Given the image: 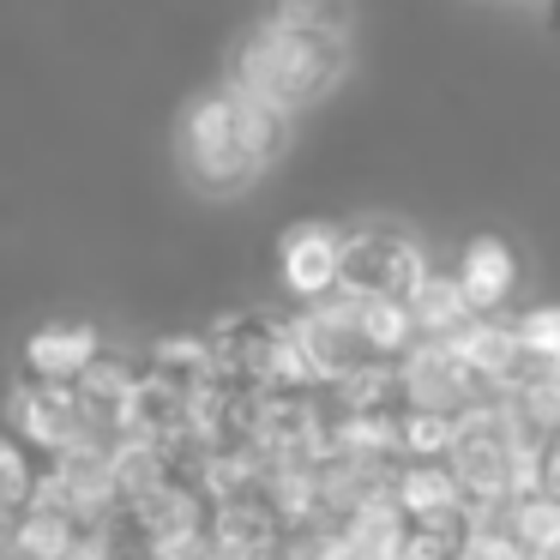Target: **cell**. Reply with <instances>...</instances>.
Segmentation results:
<instances>
[{"instance_id":"obj_1","label":"cell","mask_w":560,"mask_h":560,"mask_svg":"<svg viewBox=\"0 0 560 560\" xmlns=\"http://www.w3.org/2000/svg\"><path fill=\"white\" fill-rule=\"evenodd\" d=\"M283 145H290V115L235 85L194 97L182 109V127H175V158H182L187 182L206 187V194L247 187L283 158Z\"/></svg>"},{"instance_id":"obj_2","label":"cell","mask_w":560,"mask_h":560,"mask_svg":"<svg viewBox=\"0 0 560 560\" xmlns=\"http://www.w3.org/2000/svg\"><path fill=\"white\" fill-rule=\"evenodd\" d=\"M343 67H350V43L302 37V31H271L254 19V31L235 43L230 79H223V85L247 91V97L271 103V109H283L295 121V115L314 109V103L338 85Z\"/></svg>"},{"instance_id":"obj_3","label":"cell","mask_w":560,"mask_h":560,"mask_svg":"<svg viewBox=\"0 0 560 560\" xmlns=\"http://www.w3.org/2000/svg\"><path fill=\"white\" fill-rule=\"evenodd\" d=\"M428 278V254L398 223H350L343 230L338 295L350 302H410V290Z\"/></svg>"},{"instance_id":"obj_4","label":"cell","mask_w":560,"mask_h":560,"mask_svg":"<svg viewBox=\"0 0 560 560\" xmlns=\"http://www.w3.org/2000/svg\"><path fill=\"white\" fill-rule=\"evenodd\" d=\"M362 302H350V295H326V302H307L302 314L290 319L295 343H302L307 368H314L319 386H338V380H350L355 368H368L374 355H368L362 343Z\"/></svg>"},{"instance_id":"obj_5","label":"cell","mask_w":560,"mask_h":560,"mask_svg":"<svg viewBox=\"0 0 560 560\" xmlns=\"http://www.w3.org/2000/svg\"><path fill=\"white\" fill-rule=\"evenodd\" d=\"M404 374V398H410V410H434V416H464L476 410V404H488V392L470 380V368L452 355V343H434L422 338L410 355L398 362Z\"/></svg>"},{"instance_id":"obj_6","label":"cell","mask_w":560,"mask_h":560,"mask_svg":"<svg viewBox=\"0 0 560 560\" xmlns=\"http://www.w3.org/2000/svg\"><path fill=\"white\" fill-rule=\"evenodd\" d=\"M338 266H343V230L338 223H295L278 247V278L302 307L338 295Z\"/></svg>"},{"instance_id":"obj_7","label":"cell","mask_w":560,"mask_h":560,"mask_svg":"<svg viewBox=\"0 0 560 560\" xmlns=\"http://www.w3.org/2000/svg\"><path fill=\"white\" fill-rule=\"evenodd\" d=\"M392 506L404 512V524H452L470 518V494H464L458 470L446 458H404L392 470Z\"/></svg>"},{"instance_id":"obj_8","label":"cell","mask_w":560,"mask_h":560,"mask_svg":"<svg viewBox=\"0 0 560 560\" xmlns=\"http://www.w3.org/2000/svg\"><path fill=\"white\" fill-rule=\"evenodd\" d=\"M103 355V331L91 319H49L25 338V380H49V386H79L91 362Z\"/></svg>"},{"instance_id":"obj_9","label":"cell","mask_w":560,"mask_h":560,"mask_svg":"<svg viewBox=\"0 0 560 560\" xmlns=\"http://www.w3.org/2000/svg\"><path fill=\"white\" fill-rule=\"evenodd\" d=\"M458 290H464V302H470V314L476 319H494L500 307L518 295V283H524V266H518V254H512V242H500V235H476L470 247L458 254Z\"/></svg>"},{"instance_id":"obj_10","label":"cell","mask_w":560,"mask_h":560,"mask_svg":"<svg viewBox=\"0 0 560 560\" xmlns=\"http://www.w3.org/2000/svg\"><path fill=\"white\" fill-rule=\"evenodd\" d=\"M452 355L470 368V380L488 392V398H506L524 374V350H518V331L512 319H470L458 338H446Z\"/></svg>"},{"instance_id":"obj_11","label":"cell","mask_w":560,"mask_h":560,"mask_svg":"<svg viewBox=\"0 0 560 560\" xmlns=\"http://www.w3.org/2000/svg\"><path fill=\"white\" fill-rule=\"evenodd\" d=\"M404 307H410V319H416V338H434V343L458 338V331L476 319L452 271H428V278L410 290V302H404Z\"/></svg>"},{"instance_id":"obj_12","label":"cell","mask_w":560,"mask_h":560,"mask_svg":"<svg viewBox=\"0 0 560 560\" xmlns=\"http://www.w3.org/2000/svg\"><path fill=\"white\" fill-rule=\"evenodd\" d=\"M259 25L271 31H302V37H338L350 43V0H266V13H259Z\"/></svg>"},{"instance_id":"obj_13","label":"cell","mask_w":560,"mask_h":560,"mask_svg":"<svg viewBox=\"0 0 560 560\" xmlns=\"http://www.w3.org/2000/svg\"><path fill=\"white\" fill-rule=\"evenodd\" d=\"M79 542H85V524H79V518H67V512H37V506H25V518H19V548H13V560H67Z\"/></svg>"},{"instance_id":"obj_14","label":"cell","mask_w":560,"mask_h":560,"mask_svg":"<svg viewBox=\"0 0 560 560\" xmlns=\"http://www.w3.org/2000/svg\"><path fill=\"white\" fill-rule=\"evenodd\" d=\"M355 319H362V343H368L374 362H404V355L422 343L404 302H362V314H355Z\"/></svg>"},{"instance_id":"obj_15","label":"cell","mask_w":560,"mask_h":560,"mask_svg":"<svg viewBox=\"0 0 560 560\" xmlns=\"http://www.w3.org/2000/svg\"><path fill=\"white\" fill-rule=\"evenodd\" d=\"M506 530H512V542L524 548V555H555L560 548V500H548V494H518V500H506Z\"/></svg>"},{"instance_id":"obj_16","label":"cell","mask_w":560,"mask_h":560,"mask_svg":"<svg viewBox=\"0 0 560 560\" xmlns=\"http://www.w3.org/2000/svg\"><path fill=\"white\" fill-rule=\"evenodd\" d=\"M458 440V416H434V410H404L398 416V452L404 458H446Z\"/></svg>"},{"instance_id":"obj_17","label":"cell","mask_w":560,"mask_h":560,"mask_svg":"<svg viewBox=\"0 0 560 560\" xmlns=\"http://www.w3.org/2000/svg\"><path fill=\"white\" fill-rule=\"evenodd\" d=\"M512 331H518V350L530 355V362L560 368V302H536V307H524V314L512 319Z\"/></svg>"},{"instance_id":"obj_18","label":"cell","mask_w":560,"mask_h":560,"mask_svg":"<svg viewBox=\"0 0 560 560\" xmlns=\"http://www.w3.org/2000/svg\"><path fill=\"white\" fill-rule=\"evenodd\" d=\"M37 476H43L37 452L0 428V506H31V488H37Z\"/></svg>"},{"instance_id":"obj_19","label":"cell","mask_w":560,"mask_h":560,"mask_svg":"<svg viewBox=\"0 0 560 560\" xmlns=\"http://www.w3.org/2000/svg\"><path fill=\"white\" fill-rule=\"evenodd\" d=\"M536 494L560 500V440H548V446L536 452Z\"/></svg>"}]
</instances>
